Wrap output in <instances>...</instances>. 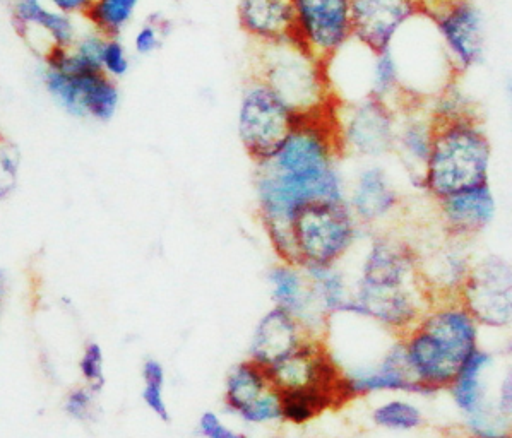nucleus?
Masks as SVG:
<instances>
[{"instance_id": "f257e3e1", "label": "nucleus", "mask_w": 512, "mask_h": 438, "mask_svg": "<svg viewBox=\"0 0 512 438\" xmlns=\"http://www.w3.org/2000/svg\"><path fill=\"white\" fill-rule=\"evenodd\" d=\"M401 341L411 373L427 396L447 391L463 363L482 348V327L459 298H441L430 303Z\"/></svg>"}, {"instance_id": "f03ea898", "label": "nucleus", "mask_w": 512, "mask_h": 438, "mask_svg": "<svg viewBox=\"0 0 512 438\" xmlns=\"http://www.w3.org/2000/svg\"><path fill=\"white\" fill-rule=\"evenodd\" d=\"M492 144L475 115L439 120L422 177V190L435 202L461 190L490 184Z\"/></svg>"}, {"instance_id": "7ed1b4c3", "label": "nucleus", "mask_w": 512, "mask_h": 438, "mask_svg": "<svg viewBox=\"0 0 512 438\" xmlns=\"http://www.w3.org/2000/svg\"><path fill=\"white\" fill-rule=\"evenodd\" d=\"M254 74L300 117L331 112L336 105L328 64L293 38L257 47Z\"/></svg>"}, {"instance_id": "20e7f679", "label": "nucleus", "mask_w": 512, "mask_h": 438, "mask_svg": "<svg viewBox=\"0 0 512 438\" xmlns=\"http://www.w3.org/2000/svg\"><path fill=\"white\" fill-rule=\"evenodd\" d=\"M42 60L43 86L64 112L100 124L114 119L120 107L119 81L84 64L72 48H50Z\"/></svg>"}, {"instance_id": "39448f33", "label": "nucleus", "mask_w": 512, "mask_h": 438, "mask_svg": "<svg viewBox=\"0 0 512 438\" xmlns=\"http://www.w3.org/2000/svg\"><path fill=\"white\" fill-rule=\"evenodd\" d=\"M358 221L345 202H312L292 223L293 266L333 267L357 240Z\"/></svg>"}, {"instance_id": "423d86ee", "label": "nucleus", "mask_w": 512, "mask_h": 438, "mask_svg": "<svg viewBox=\"0 0 512 438\" xmlns=\"http://www.w3.org/2000/svg\"><path fill=\"white\" fill-rule=\"evenodd\" d=\"M300 119L261 77H249L237 107V134L256 165L278 151Z\"/></svg>"}, {"instance_id": "0eeeda50", "label": "nucleus", "mask_w": 512, "mask_h": 438, "mask_svg": "<svg viewBox=\"0 0 512 438\" xmlns=\"http://www.w3.org/2000/svg\"><path fill=\"white\" fill-rule=\"evenodd\" d=\"M341 154L360 160H382L394 151L398 110L372 96L338 101L334 107Z\"/></svg>"}, {"instance_id": "6e6552de", "label": "nucleus", "mask_w": 512, "mask_h": 438, "mask_svg": "<svg viewBox=\"0 0 512 438\" xmlns=\"http://www.w3.org/2000/svg\"><path fill=\"white\" fill-rule=\"evenodd\" d=\"M423 14L432 24L456 76L482 64L487 50L485 21L471 0H425Z\"/></svg>"}, {"instance_id": "1a4fd4ad", "label": "nucleus", "mask_w": 512, "mask_h": 438, "mask_svg": "<svg viewBox=\"0 0 512 438\" xmlns=\"http://www.w3.org/2000/svg\"><path fill=\"white\" fill-rule=\"evenodd\" d=\"M459 300L478 326L490 331L512 329V264L506 257L487 252L475 255Z\"/></svg>"}, {"instance_id": "9d476101", "label": "nucleus", "mask_w": 512, "mask_h": 438, "mask_svg": "<svg viewBox=\"0 0 512 438\" xmlns=\"http://www.w3.org/2000/svg\"><path fill=\"white\" fill-rule=\"evenodd\" d=\"M293 40L328 64L353 40V0H292Z\"/></svg>"}, {"instance_id": "9b49d317", "label": "nucleus", "mask_w": 512, "mask_h": 438, "mask_svg": "<svg viewBox=\"0 0 512 438\" xmlns=\"http://www.w3.org/2000/svg\"><path fill=\"white\" fill-rule=\"evenodd\" d=\"M423 285L420 254L410 242L394 235H377L370 242L353 288L396 291Z\"/></svg>"}, {"instance_id": "f8f14e48", "label": "nucleus", "mask_w": 512, "mask_h": 438, "mask_svg": "<svg viewBox=\"0 0 512 438\" xmlns=\"http://www.w3.org/2000/svg\"><path fill=\"white\" fill-rule=\"evenodd\" d=\"M423 11L425 0H353V40L374 54L389 50Z\"/></svg>"}, {"instance_id": "ddd939ff", "label": "nucleus", "mask_w": 512, "mask_h": 438, "mask_svg": "<svg viewBox=\"0 0 512 438\" xmlns=\"http://www.w3.org/2000/svg\"><path fill=\"white\" fill-rule=\"evenodd\" d=\"M11 23L16 35L40 57L50 48H72L78 42L76 16L57 11L45 0H14Z\"/></svg>"}, {"instance_id": "4468645a", "label": "nucleus", "mask_w": 512, "mask_h": 438, "mask_svg": "<svg viewBox=\"0 0 512 438\" xmlns=\"http://www.w3.org/2000/svg\"><path fill=\"white\" fill-rule=\"evenodd\" d=\"M345 384L350 399L391 392L425 396L422 385L411 373L401 336L382 353L379 362L365 363L352 372H345Z\"/></svg>"}, {"instance_id": "2eb2a0df", "label": "nucleus", "mask_w": 512, "mask_h": 438, "mask_svg": "<svg viewBox=\"0 0 512 438\" xmlns=\"http://www.w3.org/2000/svg\"><path fill=\"white\" fill-rule=\"evenodd\" d=\"M396 110L398 125L393 154L398 156L411 184L422 189L423 170L432 151L437 122L425 101H408Z\"/></svg>"}, {"instance_id": "dca6fc26", "label": "nucleus", "mask_w": 512, "mask_h": 438, "mask_svg": "<svg viewBox=\"0 0 512 438\" xmlns=\"http://www.w3.org/2000/svg\"><path fill=\"white\" fill-rule=\"evenodd\" d=\"M437 208L447 235L471 242L494 223L497 199L490 184H483L442 199Z\"/></svg>"}, {"instance_id": "f3484780", "label": "nucleus", "mask_w": 512, "mask_h": 438, "mask_svg": "<svg viewBox=\"0 0 512 438\" xmlns=\"http://www.w3.org/2000/svg\"><path fill=\"white\" fill-rule=\"evenodd\" d=\"M399 204V190L384 166L374 161L357 173L348 206L358 225H379L398 211Z\"/></svg>"}, {"instance_id": "a211bd4d", "label": "nucleus", "mask_w": 512, "mask_h": 438, "mask_svg": "<svg viewBox=\"0 0 512 438\" xmlns=\"http://www.w3.org/2000/svg\"><path fill=\"white\" fill-rule=\"evenodd\" d=\"M310 336L304 326L283 308L274 307L257 324L251 344V360L271 370L304 344Z\"/></svg>"}, {"instance_id": "6ab92c4d", "label": "nucleus", "mask_w": 512, "mask_h": 438, "mask_svg": "<svg viewBox=\"0 0 512 438\" xmlns=\"http://www.w3.org/2000/svg\"><path fill=\"white\" fill-rule=\"evenodd\" d=\"M468 243L447 235L444 247L430 255L429 261H420L423 285L432 296V302L441 298H459L475 261Z\"/></svg>"}, {"instance_id": "aec40b11", "label": "nucleus", "mask_w": 512, "mask_h": 438, "mask_svg": "<svg viewBox=\"0 0 512 438\" xmlns=\"http://www.w3.org/2000/svg\"><path fill=\"white\" fill-rule=\"evenodd\" d=\"M237 19L240 30L257 47L293 38L292 0H239Z\"/></svg>"}, {"instance_id": "412c9836", "label": "nucleus", "mask_w": 512, "mask_h": 438, "mask_svg": "<svg viewBox=\"0 0 512 438\" xmlns=\"http://www.w3.org/2000/svg\"><path fill=\"white\" fill-rule=\"evenodd\" d=\"M269 283L276 307L290 312L309 334L310 326H316L328 319L317 305L309 278L305 271H302V267L293 266L288 262L273 267L269 273Z\"/></svg>"}, {"instance_id": "4be33fe9", "label": "nucleus", "mask_w": 512, "mask_h": 438, "mask_svg": "<svg viewBox=\"0 0 512 438\" xmlns=\"http://www.w3.org/2000/svg\"><path fill=\"white\" fill-rule=\"evenodd\" d=\"M492 368L494 355L485 348H480L463 363V367L459 368L453 382L447 387L454 408L458 409L463 418L477 413L494 401V387L490 384Z\"/></svg>"}, {"instance_id": "5701e85b", "label": "nucleus", "mask_w": 512, "mask_h": 438, "mask_svg": "<svg viewBox=\"0 0 512 438\" xmlns=\"http://www.w3.org/2000/svg\"><path fill=\"white\" fill-rule=\"evenodd\" d=\"M271 389H274V385L266 368L252 360L242 362L228 373L225 404L232 413L239 415Z\"/></svg>"}, {"instance_id": "b1692460", "label": "nucleus", "mask_w": 512, "mask_h": 438, "mask_svg": "<svg viewBox=\"0 0 512 438\" xmlns=\"http://www.w3.org/2000/svg\"><path fill=\"white\" fill-rule=\"evenodd\" d=\"M367 96L384 101L394 108L408 103L405 88H403V76H401V69L393 48L372 54Z\"/></svg>"}, {"instance_id": "393cba45", "label": "nucleus", "mask_w": 512, "mask_h": 438, "mask_svg": "<svg viewBox=\"0 0 512 438\" xmlns=\"http://www.w3.org/2000/svg\"><path fill=\"white\" fill-rule=\"evenodd\" d=\"M143 0H91L83 18L105 36H120L131 26Z\"/></svg>"}, {"instance_id": "a878e982", "label": "nucleus", "mask_w": 512, "mask_h": 438, "mask_svg": "<svg viewBox=\"0 0 512 438\" xmlns=\"http://www.w3.org/2000/svg\"><path fill=\"white\" fill-rule=\"evenodd\" d=\"M370 420L377 428L387 432H413L425 423V415L417 404L408 399L393 397L377 404Z\"/></svg>"}, {"instance_id": "bb28decb", "label": "nucleus", "mask_w": 512, "mask_h": 438, "mask_svg": "<svg viewBox=\"0 0 512 438\" xmlns=\"http://www.w3.org/2000/svg\"><path fill=\"white\" fill-rule=\"evenodd\" d=\"M143 401L160 420L170 421L167 401H165V368L158 360L148 358L143 365Z\"/></svg>"}, {"instance_id": "cd10ccee", "label": "nucleus", "mask_w": 512, "mask_h": 438, "mask_svg": "<svg viewBox=\"0 0 512 438\" xmlns=\"http://www.w3.org/2000/svg\"><path fill=\"white\" fill-rule=\"evenodd\" d=\"M168 31H170V23H168L167 18H163L158 12L151 14L137 28L136 35H134V50H136V54L141 55V57H149V55L156 54L163 47Z\"/></svg>"}, {"instance_id": "c85d7f7f", "label": "nucleus", "mask_w": 512, "mask_h": 438, "mask_svg": "<svg viewBox=\"0 0 512 438\" xmlns=\"http://www.w3.org/2000/svg\"><path fill=\"white\" fill-rule=\"evenodd\" d=\"M21 154L9 137L0 134V201L11 196L18 182Z\"/></svg>"}, {"instance_id": "c756f323", "label": "nucleus", "mask_w": 512, "mask_h": 438, "mask_svg": "<svg viewBox=\"0 0 512 438\" xmlns=\"http://www.w3.org/2000/svg\"><path fill=\"white\" fill-rule=\"evenodd\" d=\"M237 416L242 418L245 423H252V425H264L271 421L283 420L280 392L276 391V387H274Z\"/></svg>"}, {"instance_id": "7c9ffc66", "label": "nucleus", "mask_w": 512, "mask_h": 438, "mask_svg": "<svg viewBox=\"0 0 512 438\" xmlns=\"http://www.w3.org/2000/svg\"><path fill=\"white\" fill-rule=\"evenodd\" d=\"M131 69V57L120 36H107L102 52V71L119 81Z\"/></svg>"}, {"instance_id": "2f4dec72", "label": "nucleus", "mask_w": 512, "mask_h": 438, "mask_svg": "<svg viewBox=\"0 0 512 438\" xmlns=\"http://www.w3.org/2000/svg\"><path fill=\"white\" fill-rule=\"evenodd\" d=\"M103 362L105 358H103L102 346L95 341L88 343L79 360V370L93 392L102 391L105 385V363Z\"/></svg>"}, {"instance_id": "473e14b6", "label": "nucleus", "mask_w": 512, "mask_h": 438, "mask_svg": "<svg viewBox=\"0 0 512 438\" xmlns=\"http://www.w3.org/2000/svg\"><path fill=\"white\" fill-rule=\"evenodd\" d=\"M93 408H95V397H93V391L90 387L88 389L79 387V389H74V391L67 394L64 409H66L67 415L74 418V420H91Z\"/></svg>"}, {"instance_id": "72a5a7b5", "label": "nucleus", "mask_w": 512, "mask_h": 438, "mask_svg": "<svg viewBox=\"0 0 512 438\" xmlns=\"http://www.w3.org/2000/svg\"><path fill=\"white\" fill-rule=\"evenodd\" d=\"M492 396L497 409L512 423V365L502 370Z\"/></svg>"}, {"instance_id": "f704fd0d", "label": "nucleus", "mask_w": 512, "mask_h": 438, "mask_svg": "<svg viewBox=\"0 0 512 438\" xmlns=\"http://www.w3.org/2000/svg\"><path fill=\"white\" fill-rule=\"evenodd\" d=\"M199 432L204 438H247L244 433L235 432L228 428L220 416L213 411H206L199 418Z\"/></svg>"}, {"instance_id": "c9c22d12", "label": "nucleus", "mask_w": 512, "mask_h": 438, "mask_svg": "<svg viewBox=\"0 0 512 438\" xmlns=\"http://www.w3.org/2000/svg\"><path fill=\"white\" fill-rule=\"evenodd\" d=\"M45 2L57 11L66 12L76 18L84 16V12L88 11L91 4V0H45Z\"/></svg>"}, {"instance_id": "e433bc0d", "label": "nucleus", "mask_w": 512, "mask_h": 438, "mask_svg": "<svg viewBox=\"0 0 512 438\" xmlns=\"http://www.w3.org/2000/svg\"><path fill=\"white\" fill-rule=\"evenodd\" d=\"M504 98H506L507 108H509V115L512 117V76L507 77L504 83Z\"/></svg>"}, {"instance_id": "4c0bfd02", "label": "nucleus", "mask_w": 512, "mask_h": 438, "mask_svg": "<svg viewBox=\"0 0 512 438\" xmlns=\"http://www.w3.org/2000/svg\"><path fill=\"white\" fill-rule=\"evenodd\" d=\"M4 295H6V278H4V274L0 273V305H2Z\"/></svg>"}, {"instance_id": "58836bf2", "label": "nucleus", "mask_w": 512, "mask_h": 438, "mask_svg": "<svg viewBox=\"0 0 512 438\" xmlns=\"http://www.w3.org/2000/svg\"><path fill=\"white\" fill-rule=\"evenodd\" d=\"M499 438H512V432L507 433V435H504V437H499Z\"/></svg>"}]
</instances>
